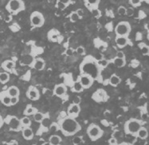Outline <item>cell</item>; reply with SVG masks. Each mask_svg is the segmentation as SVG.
Returning <instances> with one entry per match:
<instances>
[{
  "label": "cell",
  "instance_id": "7",
  "mask_svg": "<svg viewBox=\"0 0 149 145\" xmlns=\"http://www.w3.org/2000/svg\"><path fill=\"white\" fill-rule=\"evenodd\" d=\"M132 27L130 23L127 21L120 22L115 27L116 36L128 37L131 32Z\"/></svg>",
  "mask_w": 149,
  "mask_h": 145
},
{
  "label": "cell",
  "instance_id": "35",
  "mask_svg": "<svg viewBox=\"0 0 149 145\" xmlns=\"http://www.w3.org/2000/svg\"><path fill=\"white\" fill-rule=\"evenodd\" d=\"M129 4L132 6V8L133 7H138L142 4V1H140V0H130Z\"/></svg>",
  "mask_w": 149,
  "mask_h": 145
},
{
  "label": "cell",
  "instance_id": "12",
  "mask_svg": "<svg viewBox=\"0 0 149 145\" xmlns=\"http://www.w3.org/2000/svg\"><path fill=\"white\" fill-rule=\"evenodd\" d=\"M80 112H81L80 105H76V104L71 103L68 107V109H67V115L70 116L71 117L76 118L77 116L79 115Z\"/></svg>",
  "mask_w": 149,
  "mask_h": 145
},
{
  "label": "cell",
  "instance_id": "46",
  "mask_svg": "<svg viewBox=\"0 0 149 145\" xmlns=\"http://www.w3.org/2000/svg\"><path fill=\"white\" fill-rule=\"evenodd\" d=\"M76 13L77 14V15L79 16L80 18H83V16H84V11H83L82 9H77L76 10Z\"/></svg>",
  "mask_w": 149,
  "mask_h": 145
},
{
  "label": "cell",
  "instance_id": "25",
  "mask_svg": "<svg viewBox=\"0 0 149 145\" xmlns=\"http://www.w3.org/2000/svg\"><path fill=\"white\" fill-rule=\"evenodd\" d=\"M112 62L115 66L118 67V68H122V67L125 66L126 65V60L125 58H114L112 60Z\"/></svg>",
  "mask_w": 149,
  "mask_h": 145
},
{
  "label": "cell",
  "instance_id": "42",
  "mask_svg": "<svg viewBox=\"0 0 149 145\" xmlns=\"http://www.w3.org/2000/svg\"><path fill=\"white\" fill-rule=\"evenodd\" d=\"M18 101H19V97H10V105H11V106L17 105Z\"/></svg>",
  "mask_w": 149,
  "mask_h": 145
},
{
  "label": "cell",
  "instance_id": "32",
  "mask_svg": "<svg viewBox=\"0 0 149 145\" xmlns=\"http://www.w3.org/2000/svg\"><path fill=\"white\" fill-rule=\"evenodd\" d=\"M50 124H51V123H50V119H49V117L48 116H46L44 117V119L42 120V121L41 122L42 127L44 128H49V127L50 126Z\"/></svg>",
  "mask_w": 149,
  "mask_h": 145
},
{
  "label": "cell",
  "instance_id": "19",
  "mask_svg": "<svg viewBox=\"0 0 149 145\" xmlns=\"http://www.w3.org/2000/svg\"><path fill=\"white\" fill-rule=\"evenodd\" d=\"M0 102L2 103L3 105L7 106V107L11 106V105H10V97L6 93V90L0 92Z\"/></svg>",
  "mask_w": 149,
  "mask_h": 145
},
{
  "label": "cell",
  "instance_id": "17",
  "mask_svg": "<svg viewBox=\"0 0 149 145\" xmlns=\"http://www.w3.org/2000/svg\"><path fill=\"white\" fill-rule=\"evenodd\" d=\"M1 66L5 72H10L15 68V62L12 60H6L2 63Z\"/></svg>",
  "mask_w": 149,
  "mask_h": 145
},
{
  "label": "cell",
  "instance_id": "39",
  "mask_svg": "<svg viewBox=\"0 0 149 145\" xmlns=\"http://www.w3.org/2000/svg\"><path fill=\"white\" fill-rule=\"evenodd\" d=\"M76 53L78 55H81V56H83V55L85 54V48L81 46V45H80V46H77L76 49Z\"/></svg>",
  "mask_w": 149,
  "mask_h": 145
},
{
  "label": "cell",
  "instance_id": "40",
  "mask_svg": "<svg viewBox=\"0 0 149 145\" xmlns=\"http://www.w3.org/2000/svg\"><path fill=\"white\" fill-rule=\"evenodd\" d=\"M49 130L50 132H57V131L59 130V127H58V123L55 124V123H52L50 124V126L49 127Z\"/></svg>",
  "mask_w": 149,
  "mask_h": 145
},
{
  "label": "cell",
  "instance_id": "5",
  "mask_svg": "<svg viewBox=\"0 0 149 145\" xmlns=\"http://www.w3.org/2000/svg\"><path fill=\"white\" fill-rule=\"evenodd\" d=\"M86 132H87L88 138L91 139L92 141H96L102 137L104 131L100 128V126H98L97 124H91L87 128Z\"/></svg>",
  "mask_w": 149,
  "mask_h": 145
},
{
  "label": "cell",
  "instance_id": "20",
  "mask_svg": "<svg viewBox=\"0 0 149 145\" xmlns=\"http://www.w3.org/2000/svg\"><path fill=\"white\" fill-rule=\"evenodd\" d=\"M121 82V79L119 77L118 75H116V73H113L112 75L110 76L109 79V84L111 86H113V87H116L118 86Z\"/></svg>",
  "mask_w": 149,
  "mask_h": 145
},
{
  "label": "cell",
  "instance_id": "22",
  "mask_svg": "<svg viewBox=\"0 0 149 145\" xmlns=\"http://www.w3.org/2000/svg\"><path fill=\"white\" fill-rule=\"evenodd\" d=\"M37 112H38V109H37L35 107H33L32 105L29 104V105H27L26 106V108H25L24 111H23V115H24L25 116H33V114H35Z\"/></svg>",
  "mask_w": 149,
  "mask_h": 145
},
{
  "label": "cell",
  "instance_id": "14",
  "mask_svg": "<svg viewBox=\"0 0 149 145\" xmlns=\"http://www.w3.org/2000/svg\"><path fill=\"white\" fill-rule=\"evenodd\" d=\"M48 38H49L53 43H59L61 42V39L62 40V37L59 33V31L55 29H52L48 32Z\"/></svg>",
  "mask_w": 149,
  "mask_h": 145
},
{
  "label": "cell",
  "instance_id": "45",
  "mask_svg": "<svg viewBox=\"0 0 149 145\" xmlns=\"http://www.w3.org/2000/svg\"><path fill=\"white\" fill-rule=\"evenodd\" d=\"M116 58H125V53L123 51H118L116 53Z\"/></svg>",
  "mask_w": 149,
  "mask_h": 145
},
{
  "label": "cell",
  "instance_id": "23",
  "mask_svg": "<svg viewBox=\"0 0 149 145\" xmlns=\"http://www.w3.org/2000/svg\"><path fill=\"white\" fill-rule=\"evenodd\" d=\"M62 139L58 135H52L49 138V145H61Z\"/></svg>",
  "mask_w": 149,
  "mask_h": 145
},
{
  "label": "cell",
  "instance_id": "13",
  "mask_svg": "<svg viewBox=\"0 0 149 145\" xmlns=\"http://www.w3.org/2000/svg\"><path fill=\"white\" fill-rule=\"evenodd\" d=\"M53 93L55 96H57L58 97H62L65 96L67 93V86L66 85H65L64 83L62 84H58L56 85L54 88Z\"/></svg>",
  "mask_w": 149,
  "mask_h": 145
},
{
  "label": "cell",
  "instance_id": "49",
  "mask_svg": "<svg viewBox=\"0 0 149 145\" xmlns=\"http://www.w3.org/2000/svg\"><path fill=\"white\" fill-rule=\"evenodd\" d=\"M67 54L68 55H72L73 54V50H72V49H68V50H67Z\"/></svg>",
  "mask_w": 149,
  "mask_h": 145
},
{
  "label": "cell",
  "instance_id": "33",
  "mask_svg": "<svg viewBox=\"0 0 149 145\" xmlns=\"http://www.w3.org/2000/svg\"><path fill=\"white\" fill-rule=\"evenodd\" d=\"M69 17H70V21L72 22H77L80 19L79 16L77 15L76 11H73V12L70 13V15Z\"/></svg>",
  "mask_w": 149,
  "mask_h": 145
},
{
  "label": "cell",
  "instance_id": "16",
  "mask_svg": "<svg viewBox=\"0 0 149 145\" xmlns=\"http://www.w3.org/2000/svg\"><path fill=\"white\" fill-rule=\"evenodd\" d=\"M115 43L116 45H117L118 48H125L126 45L129 44V39L128 37H124V36H116L115 38Z\"/></svg>",
  "mask_w": 149,
  "mask_h": 145
},
{
  "label": "cell",
  "instance_id": "43",
  "mask_svg": "<svg viewBox=\"0 0 149 145\" xmlns=\"http://www.w3.org/2000/svg\"><path fill=\"white\" fill-rule=\"evenodd\" d=\"M134 15V9L132 7L126 8V15L128 17H132Z\"/></svg>",
  "mask_w": 149,
  "mask_h": 145
},
{
  "label": "cell",
  "instance_id": "31",
  "mask_svg": "<svg viewBox=\"0 0 149 145\" xmlns=\"http://www.w3.org/2000/svg\"><path fill=\"white\" fill-rule=\"evenodd\" d=\"M45 116H46V115H44V114L42 113V112H37L35 114H33V121H36V122H38V123H41Z\"/></svg>",
  "mask_w": 149,
  "mask_h": 145
},
{
  "label": "cell",
  "instance_id": "18",
  "mask_svg": "<svg viewBox=\"0 0 149 145\" xmlns=\"http://www.w3.org/2000/svg\"><path fill=\"white\" fill-rule=\"evenodd\" d=\"M21 132L22 137L25 139H26V140H31V139H33L34 134H33V130H32V128L31 127L22 128Z\"/></svg>",
  "mask_w": 149,
  "mask_h": 145
},
{
  "label": "cell",
  "instance_id": "9",
  "mask_svg": "<svg viewBox=\"0 0 149 145\" xmlns=\"http://www.w3.org/2000/svg\"><path fill=\"white\" fill-rule=\"evenodd\" d=\"M77 79L81 82V84L82 85L84 89H89L93 85V82H94V79L92 78L90 76L86 75V74H80V76L77 77Z\"/></svg>",
  "mask_w": 149,
  "mask_h": 145
},
{
  "label": "cell",
  "instance_id": "29",
  "mask_svg": "<svg viewBox=\"0 0 149 145\" xmlns=\"http://www.w3.org/2000/svg\"><path fill=\"white\" fill-rule=\"evenodd\" d=\"M10 81V73L7 72H0V83L6 84Z\"/></svg>",
  "mask_w": 149,
  "mask_h": 145
},
{
  "label": "cell",
  "instance_id": "21",
  "mask_svg": "<svg viewBox=\"0 0 149 145\" xmlns=\"http://www.w3.org/2000/svg\"><path fill=\"white\" fill-rule=\"evenodd\" d=\"M6 91L10 97H19V95H20V90H19V89L17 86H15V85L10 86Z\"/></svg>",
  "mask_w": 149,
  "mask_h": 145
},
{
  "label": "cell",
  "instance_id": "24",
  "mask_svg": "<svg viewBox=\"0 0 149 145\" xmlns=\"http://www.w3.org/2000/svg\"><path fill=\"white\" fill-rule=\"evenodd\" d=\"M71 90H72V92H75V93H81L84 90L82 85H81L78 79H77L76 82H74L72 84V85H71Z\"/></svg>",
  "mask_w": 149,
  "mask_h": 145
},
{
  "label": "cell",
  "instance_id": "11",
  "mask_svg": "<svg viewBox=\"0 0 149 145\" xmlns=\"http://www.w3.org/2000/svg\"><path fill=\"white\" fill-rule=\"evenodd\" d=\"M26 95L28 99L33 100V101L39 100L40 98V92L38 89V88H36L35 86H30L28 88Z\"/></svg>",
  "mask_w": 149,
  "mask_h": 145
},
{
  "label": "cell",
  "instance_id": "26",
  "mask_svg": "<svg viewBox=\"0 0 149 145\" xmlns=\"http://www.w3.org/2000/svg\"><path fill=\"white\" fill-rule=\"evenodd\" d=\"M136 136L138 138H140L141 139H145L148 137V131L147 130L146 128L143 127L140 128L139 132H137Z\"/></svg>",
  "mask_w": 149,
  "mask_h": 145
},
{
  "label": "cell",
  "instance_id": "15",
  "mask_svg": "<svg viewBox=\"0 0 149 145\" xmlns=\"http://www.w3.org/2000/svg\"><path fill=\"white\" fill-rule=\"evenodd\" d=\"M31 66L33 67V69L35 70H38V71H42L45 69V66H46V62L45 61L43 60L42 58H38L36 59H34L33 61V62L31 64Z\"/></svg>",
  "mask_w": 149,
  "mask_h": 145
},
{
  "label": "cell",
  "instance_id": "2",
  "mask_svg": "<svg viewBox=\"0 0 149 145\" xmlns=\"http://www.w3.org/2000/svg\"><path fill=\"white\" fill-rule=\"evenodd\" d=\"M59 131L65 136H73L81 130V126L76 118L71 117L70 116H65L58 122Z\"/></svg>",
  "mask_w": 149,
  "mask_h": 145
},
{
  "label": "cell",
  "instance_id": "34",
  "mask_svg": "<svg viewBox=\"0 0 149 145\" xmlns=\"http://www.w3.org/2000/svg\"><path fill=\"white\" fill-rule=\"evenodd\" d=\"M90 11L95 18H99L101 15V11L98 8H93L92 10H90Z\"/></svg>",
  "mask_w": 149,
  "mask_h": 145
},
{
  "label": "cell",
  "instance_id": "44",
  "mask_svg": "<svg viewBox=\"0 0 149 145\" xmlns=\"http://www.w3.org/2000/svg\"><path fill=\"white\" fill-rule=\"evenodd\" d=\"M81 101V99L79 96H76V97H73V104H76V105H80V103Z\"/></svg>",
  "mask_w": 149,
  "mask_h": 145
},
{
  "label": "cell",
  "instance_id": "10",
  "mask_svg": "<svg viewBox=\"0 0 149 145\" xmlns=\"http://www.w3.org/2000/svg\"><path fill=\"white\" fill-rule=\"evenodd\" d=\"M92 99L97 103L104 102V101H106L108 99V95L103 89H98L93 94Z\"/></svg>",
  "mask_w": 149,
  "mask_h": 145
},
{
  "label": "cell",
  "instance_id": "53",
  "mask_svg": "<svg viewBox=\"0 0 149 145\" xmlns=\"http://www.w3.org/2000/svg\"><path fill=\"white\" fill-rule=\"evenodd\" d=\"M113 145H119V144H113Z\"/></svg>",
  "mask_w": 149,
  "mask_h": 145
},
{
  "label": "cell",
  "instance_id": "47",
  "mask_svg": "<svg viewBox=\"0 0 149 145\" xmlns=\"http://www.w3.org/2000/svg\"><path fill=\"white\" fill-rule=\"evenodd\" d=\"M109 145H113V144H117L118 143H117V139H116V138L112 137V138L109 140Z\"/></svg>",
  "mask_w": 149,
  "mask_h": 145
},
{
  "label": "cell",
  "instance_id": "27",
  "mask_svg": "<svg viewBox=\"0 0 149 145\" xmlns=\"http://www.w3.org/2000/svg\"><path fill=\"white\" fill-rule=\"evenodd\" d=\"M99 3H100V1H98V0H87L85 2V6L88 7L89 10L93 8H97Z\"/></svg>",
  "mask_w": 149,
  "mask_h": 145
},
{
  "label": "cell",
  "instance_id": "30",
  "mask_svg": "<svg viewBox=\"0 0 149 145\" xmlns=\"http://www.w3.org/2000/svg\"><path fill=\"white\" fill-rule=\"evenodd\" d=\"M21 125L22 128H27L31 126V120L28 116H23L20 119Z\"/></svg>",
  "mask_w": 149,
  "mask_h": 145
},
{
  "label": "cell",
  "instance_id": "38",
  "mask_svg": "<svg viewBox=\"0 0 149 145\" xmlns=\"http://www.w3.org/2000/svg\"><path fill=\"white\" fill-rule=\"evenodd\" d=\"M82 136H74V138L73 139V145H79L82 142Z\"/></svg>",
  "mask_w": 149,
  "mask_h": 145
},
{
  "label": "cell",
  "instance_id": "28",
  "mask_svg": "<svg viewBox=\"0 0 149 145\" xmlns=\"http://www.w3.org/2000/svg\"><path fill=\"white\" fill-rule=\"evenodd\" d=\"M138 46H139L142 54L144 56H149V45H148L144 43H139Z\"/></svg>",
  "mask_w": 149,
  "mask_h": 145
},
{
  "label": "cell",
  "instance_id": "6",
  "mask_svg": "<svg viewBox=\"0 0 149 145\" xmlns=\"http://www.w3.org/2000/svg\"><path fill=\"white\" fill-rule=\"evenodd\" d=\"M4 124H6L9 127L10 130L14 131V132H20L22 129L20 119H18L15 116H6V117L4 118Z\"/></svg>",
  "mask_w": 149,
  "mask_h": 145
},
{
  "label": "cell",
  "instance_id": "41",
  "mask_svg": "<svg viewBox=\"0 0 149 145\" xmlns=\"http://www.w3.org/2000/svg\"><path fill=\"white\" fill-rule=\"evenodd\" d=\"M117 12H118L119 15H121V16L126 15V8L123 6H119L118 10H117Z\"/></svg>",
  "mask_w": 149,
  "mask_h": 145
},
{
  "label": "cell",
  "instance_id": "3",
  "mask_svg": "<svg viewBox=\"0 0 149 145\" xmlns=\"http://www.w3.org/2000/svg\"><path fill=\"white\" fill-rule=\"evenodd\" d=\"M143 122L140 120L136 119V118H132L128 121L125 122L124 125V129L125 132L128 135L132 136H136L137 132H139L141 128L143 127Z\"/></svg>",
  "mask_w": 149,
  "mask_h": 145
},
{
  "label": "cell",
  "instance_id": "37",
  "mask_svg": "<svg viewBox=\"0 0 149 145\" xmlns=\"http://www.w3.org/2000/svg\"><path fill=\"white\" fill-rule=\"evenodd\" d=\"M56 6L58 7V9L59 10H61V11H62V10H64L65 8H66V5H65L64 3L61 2V0H58V1H57V3H56Z\"/></svg>",
  "mask_w": 149,
  "mask_h": 145
},
{
  "label": "cell",
  "instance_id": "52",
  "mask_svg": "<svg viewBox=\"0 0 149 145\" xmlns=\"http://www.w3.org/2000/svg\"><path fill=\"white\" fill-rule=\"evenodd\" d=\"M145 2H146L147 3H148V4H149V0H147V1H145Z\"/></svg>",
  "mask_w": 149,
  "mask_h": 145
},
{
  "label": "cell",
  "instance_id": "50",
  "mask_svg": "<svg viewBox=\"0 0 149 145\" xmlns=\"http://www.w3.org/2000/svg\"><path fill=\"white\" fill-rule=\"evenodd\" d=\"M145 29H146L147 31H148V33H149V22L145 25Z\"/></svg>",
  "mask_w": 149,
  "mask_h": 145
},
{
  "label": "cell",
  "instance_id": "4",
  "mask_svg": "<svg viewBox=\"0 0 149 145\" xmlns=\"http://www.w3.org/2000/svg\"><path fill=\"white\" fill-rule=\"evenodd\" d=\"M25 8V3L22 0H10L6 5V10L11 15H17Z\"/></svg>",
  "mask_w": 149,
  "mask_h": 145
},
{
  "label": "cell",
  "instance_id": "8",
  "mask_svg": "<svg viewBox=\"0 0 149 145\" xmlns=\"http://www.w3.org/2000/svg\"><path fill=\"white\" fill-rule=\"evenodd\" d=\"M31 24L33 27H41L45 23L44 15L39 11H33L31 13L30 17Z\"/></svg>",
  "mask_w": 149,
  "mask_h": 145
},
{
  "label": "cell",
  "instance_id": "51",
  "mask_svg": "<svg viewBox=\"0 0 149 145\" xmlns=\"http://www.w3.org/2000/svg\"><path fill=\"white\" fill-rule=\"evenodd\" d=\"M119 145H131V144H128V143H122V144H119Z\"/></svg>",
  "mask_w": 149,
  "mask_h": 145
},
{
  "label": "cell",
  "instance_id": "48",
  "mask_svg": "<svg viewBox=\"0 0 149 145\" xmlns=\"http://www.w3.org/2000/svg\"><path fill=\"white\" fill-rule=\"evenodd\" d=\"M3 124H4V119L2 116L0 115V129L2 128V127L3 126Z\"/></svg>",
  "mask_w": 149,
  "mask_h": 145
},
{
  "label": "cell",
  "instance_id": "36",
  "mask_svg": "<svg viewBox=\"0 0 149 145\" xmlns=\"http://www.w3.org/2000/svg\"><path fill=\"white\" fill-rule=\"evenodd\" d=\"M98 63L100 65V66L102 68V70L104 69V68H106L108 66H109V61L106 60V59H102V60L98 61Z\"/></svg>",
  "mask_w": 149,
  "mask_h": 145
},
{
  "label": "cell",
  "instance_id": "1",
  "mask_svg": "<svg viewBox=\"0 0 149 145\" xmlns=\"http://www.w3.org/2000/svg\"><path fill=\"white\" fill-rule=\"evenodd\" d=\"M80 74H86L94 79V81L100 82L102 68L100 66L98 61L91 55L86 56L80 65Z\"/></svg>",
  "mask_w": 149,
  "mask_h": 145
}]
</instances>
